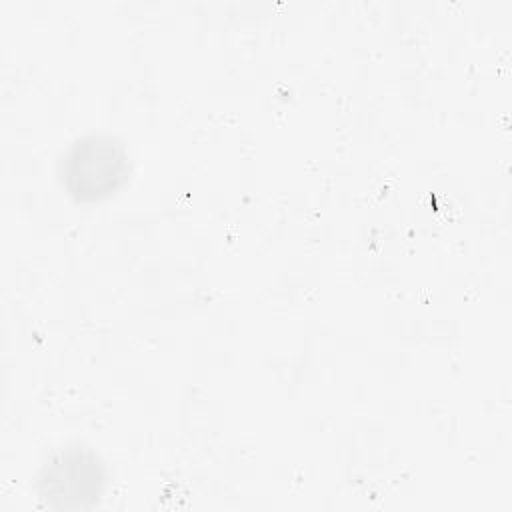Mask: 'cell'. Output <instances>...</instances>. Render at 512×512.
I'll use <instances>...</instances> for the list:
<instances>
[{
	"instance_id": "obj_1",
	"label": "cell",
	"mask_w": 512,
	"mask_h": 512,
	"mask_svg": "<svg viewBox=\"0 0 512 512\" xmlns=\"http://www.w3.org/2000/svg\"><path fill=\"white\" fill-rule=\"evenodd\" d=\"M54 176L72 204L100 206L130 186L134 156L118 134L86 130L68 140L58 152Z\"/></svg>"
},
{
	"instance_id": "obj_2",
	"label": "cell",
	"mask_w": 512,
	"mask_h": 512,
	"mask_svg": "<svg viewBox=\"0 0 512 512\" xmlns=\"http://www.w3.org/2000/svg\"><path fill=\"white\" fill-rule=\"evenodd\" d=\"M112 484L104 456L84 442H66L48 452L34 474V494L44 508L90 510Z\"/></svg>"
}]
</instances>
